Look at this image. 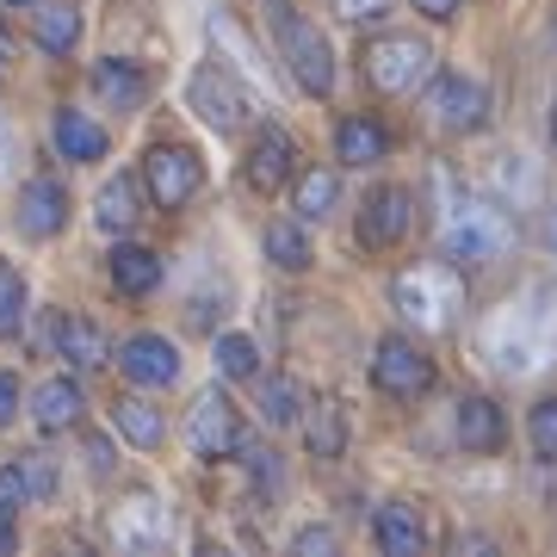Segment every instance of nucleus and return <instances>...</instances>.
Masks as SVG:
<instances>
[{"mask_svg":"<svg viewBox=\"0 0 557 557\" xmlns=\"http://www.w3.org/2000/svg\"><path fill=\"white\" fill-rule=\"evenodd\" d=\"M186 106H193L211 131H223V137L248 124V94L223 75L218 62H199V69H193V81H186Z\"/></svg>","mask_w":557,"mask_h":557,"instance_id":"obj_11","label":"nucleus"},{"mask_svg":"<svg viewBox=\"0 0 557 557\" xmlns=\"http://www.w3.org/2000/svg\"><path fill=\"white\" fill-rule=\"evenodd\" d=\"M20 539H13V527H7V515H0V552H13Z\"/></svg>","mask_w":557,"mask_h":557,"instance_id":"obj_41","label":"nucleus"},{"mask_svg":"<svg viewBox=\"0 0 557 557\" xmlns=\"http://www.w3.org/2000/svg\"><path fill=\"white\" fill-rule=\"evenodd\" d=\"M292 174H298V143H292V131L260 124L255 143H248V161H242V180H248L255 193H278Z\"/></svg>","mask_w":557,"mask_h":557,"instance_id":"obj_12","label":"nucleus"},{"mask_svg":"<svg viewBox=\"0 0 557 557\" xmlns=\"http://www.w3.org/2000/svg\"><path fill=\"white\" fill-rule=\"evenodd\" d=\"M409 7H416L421 20H434V25H446V20H458V7H465V0H409Z\"/></svg>","mask_w":557,"mask_h":557,"instance_id":"obj_37","label":"nucleus"},{"mask_svg":"<svg viewBox=\"0 0 557 557\" xmlns=\"http://www.w3.org/2000/svg\"><path fill=\"white\" fill-rule=\"evenodd\" d=\"M545 242H552V255H557V211H552V223H545Z\"/></svg>","mask_w":557,"mask_h":557,"instance_id":"obj_42","label":"nucleus"},{"mask_svg":"<svg viewBox=\"0 0 557 557\" xmlns=\"http://www.w3.org/2000/svg\"><path fill=\"white\" fill-rule=\"evenodd\" d=\"M87 471H94V478H106V471H112V440H87Z\"/></svg>","mask_w":557,"mask_h":557,"instance_id":"obj_39","label":"nucleus"},{"mask_svg":"<svg viewBox=\"0 0 557 557\" xmlns=\"http://www.w3.org/2000/svg\"><path fill=\"white\" fill-rule=\"evenodd\" d=\"M143 186H149V199H156L161 211H186L205 186V161L193 156L186 143H156V149L143 156Z\"/></svg>","mask_w":557,"mask_h":557,"instance_id":"obj_7","label":"nucleus"},{"mask_svg":"<svg viewBox=\"0 0 557 557\" xmlns=\"http://www.w3.org/2000/svg\"><path fill=\"white\" fill-rule=\"evenodd\" d=\"M25 496H32V478H25L20 458H7V465H0V515H20Z\"/></svg>","mask_w":557,"mask_h":557,"instance_id":"obj_33","label":"nucleus"},{"mask_svg":"<svg viewBox=\"0 0 557 557\" xmlns=\"http://www.w3.org/2000/svg\"><path fill=\"white\" fill-rule=\"evenodd\" d=\"M7 62H13V32L0 25V69H7Z\"/></svg>","mask_w":557,"mask_h":557,"instance_id":"obj_40","label":"nucleus"},{"mask_svg":"<svg viewBox=\"0 0 557 557\" xmlns=\"http://www.w3.org/2000/svg\"><path fill=\"white\" fill-rule=\"evenodd\" d=\"M13 416H20V379H13V372H0V428H7Z\"/></svg>","mask_w":557,"mask_h":557,"instance_id":"obj_38","label":"nucleus"},{"mask_svg":"<svg viewBox=\"0 0 557 557\" xmlns=\"http://www.w3.org/2000/svg\"><path fill=\"white\" fill-rule=\"evenodd\" d=\"M20 465H25V478H32V496H50V490H57V465H44L38 453L20 458Z\"/></svg>","mask_w":557,"mask_h":557,"instance_id":"obj_36","label":"nucleus"},{"mask_svg":"<svg viewBox=\"0 0 557 557\" xmlns=\"http://www.w3.org/2000/svg\"><path fill=\"white\" fill-rule=\"evenodd\" d=\"M372 539H379L384 557H416L428 545V527H421V515L409 502H384L379 515H372Z\"/></svg>","mask_w":557,"mask_h":557,"instance_id":"obj_19","label":"nucleus"},{"mask_svg":"<svg viewBox=\"0 0 557 557\" xmlns=\"http://www.w3.org/2000/svg\"><path fill=\"white\" fill-rule=\"evenodd\" d=\"M372 384H379L384 397L416 403V397H428V391H434V359L421 354L416 341L384 335L379 347H372Z\"/></svg>","mask_w":557,"mask_h":557,"instance_id":"obj_8","label":"nucleus"},{"mask_svg":"<svg viewBox=\"0 0 557 557\" xmlns=\"http://www.w3.org/2000/svg\"><path fill=\"white\" fill-rule=\"evenodd\" d=\"M304 403H310V397H304V384L285 379V372L260 384V421H267V428H298V421H304Z\"/></svg>","mask_w":557,"mask_h":557,"instance_id":"obj_28","label":"nucleus"},{"mask_svg":"<svg viewBox=\"0 0 557 557\" xmlns=\"http://www.w3.org/2000/svg\"><path fill=\"white\" fill-rule=\"evenodd\" d=\"M335 199H341V174L335 168H310V174H298V218L304 223H322V218H335Z\"/></svg>","mask_w":557,"mask_h":557,"instance_id":"obj_29","label":"nucleus"},{"mask_svg":"<svg viewBox=\"0 0 557 557\" xmlns=\"http://www.w3.org/2000/svg\"><path fill=\"white\" fill-rule=\"evenodd\" d=\"M267 260H273L278 273H304V267H310L304 218H273V223H267Z\"/></svg>","mask_w":557,"mask_h":557,"instance_id":"obj_26","label":"nucleus"},{"mask_svg":"<svg viewBox=\"0 0 557 557\" xmlns=\"http://www.w3.org/2000/svg\"><path fill=\"white\" fill-rule=\"evenodd\" d=\"M106 273H112V285H119L124 298H149L161 285V255L143 248V242H119V248L106 255Z\"/></svg>","mask_w":557,"mask_h":557,"instance_id":"obj_17","label":"nucleus"},{"mask_svg":"<svg viewBox=\"0 0 557 557\" xmlns=\"http://www.w3.org/2000/svg\"><path fill=\"white\" fill-rule=\"evenodd\" d=\"M50 341H57V354L75 366V372H100L106 366V335H100V322H87V317H57L50 322Z\"/></svg>","mask_w":557,"mask_h":557,"instance_id":"obj_18","label":"nucleus"},{"mask_svg":"<svg viewBox=\"0 0 557 557\" xmlns=\"http://www.w3.org/2000/svg\"><path fill=\"white\" fill-rule=\"evenodd\" d=\"M143 211H149V205H143V180H137V174H112V180L100 186V199H94V223H100L106 236L137 230Z\"/></svg>","mask_w":557,"mask_h":557,"instance_id":"obj_16","label":"nucleus"},{"mask_svg":"<svg viewBox=\"0 0 557 557\" xmlns=\"http://www.w3.org/2000/svg\"><path fill=\"white\" fill-rule=\"evenodd\" d=\"M335 7V20H347V25H379L397 0H329Z\"/></svg>","mask_w":557,"mask_h":557,"instance_id":"obj_34","label":"nucleus"},{"mask_svg":"<svg viewBox=\"0 0 557 557\" xmlns=\"http://www.w3.org/2000/svg\"><path fill=\"white\" fill-rule=\"evenodd\" d=\"M304 453L310 458H341L347 453V409L335 397H317L304 409Z\"/></svg>","mask_w":557,"mask_h":557,"instance_id":"obj_22","label":"nucleus"},{"mask_svg":"<svg viewBox=\"0 0 557 557\" xmlns=\"http://www.w3.org/2000/svg\"><path fill=\"white\" fill-rule=\"evenodd\" d=\"M186 440H193V453L205 458V465H223V458L242 453V416L230 409V397L223 391H199L193 397V409H186Z\"/></svg>","mask_w":557,"mask_h":557,"instance_id":"obj_9","label":"nucleus"},{"mask_svg":"<svg viewBox=\"0 0 557 557\" xmlns=\"http://www.w3.org/2000/svg\"><path fill=\"white\" fill-rule=\"evenodd\" d=\"M81 409H87V397H81L75 379H44L38 391H32V421H38L44 434H62V428H75Z\"/></svg>","mask_w":557,"mask_h":557,"instance_id":"obj_21","label":"nucleus"},{"mask_svg":"<svg viewBox=\"0 0 557 557\" xmlns=\"http://www.w3.org/2000/svg\"><path fill=\"white\" fill-rule=\"evenodd\" d=\"M112 416H119V434L131 440V446H143V453H156L161 440H168V416H161L156 403H143V397H124L119 409H112Z\"/></svg>","mask_w":557,"mask_h":557,"instance_id":"obj_27","label":"nucleus"},{"mask_svg":"<svg viewBox=\"0 0 557 557\" xmlns=\"http://www.w3.org/2000/svg\"><path fill=\"white\" fill-rule=\"evenodd\" d=\"M341 539H335V527H298V539H292V552H335Z\"/></svg>","mask_w":557,"mask_h":557,"instance_id":"obj_35","label":"nucleus"},{"mask_svg":"<svg viewBox=\"0 0 557 557\" xmlns=\"http://www.w3.org/2000/svg\"><path fill=\"white\" fill-rule=\"evenodd\" d=\"M32 38L50 50V57H69L81 44V13L69 7V0H44L38 13H32Z\"/></svg>","mask_w":557,"mask_h":557,"instance_id":"obj_25","label":"nucleus"},{"mask_svg":"<svg viewBox=\"0 0 557 557\" xmlns=\"http://www.w3.org/2000/svg\"><path fill=\"white\" fill-rule=\"evenodd\" d=\"M409 230H416V193L409 186H372L359 205V242L372 255H391L397 242H409Z\"/></svg>","mask_w":557,"mask_h":557,"instance_id":"obj_10","label":"nucleus"},{"mask_svg":"<svg viewBox=\"0 0 557 557\" xmlns=\"http://www.w3.org/2000/svg\"><path fill=\"white\" fill-rule=\"evenodd\" d=\"M552 143H557V106H552Z\"/></svg>","mask_w":557,"mask_h":557,"instance_id":"obj_44","label":"nucleus"},{"mask_svg":"<svg viewBox=\"0 0 557 557\" xmlns=\"http://www.w3.org/2000/svg\"><path fill=\"white\" fill-rule=\"evenodd\" d=\"M428 124L446 137H471L490 124V87L471 75H428V100H421Z\"/></svg>","mask_w":557,"mask_h":557,"instance_id":"obj_6","label":"nucleus"},{"mask_svg":"<svg viewBox=\"0 0 557 557\" xmlns=\"http://www.w3.org/2000/svg\"><path fill=\"white\" fill-rule=\"evenodd\" d=\"M119 372L143 391H168L180 379V347L168 335H131L119 347Z\"/></svg>","mask_w":557,"mask_h":557,"instance_id":"obj_13","label":"nucleus"},{"mask_svg":"<svg viewBox=\"0 0 557 557\" xmlns=\"http://www.w3.org/2000/svg\"><path fill=\"white\" fill-rule=\"evenodd\" d=\"M0 7H38V0H0Z\"/></svg>","mask_w":557,"mask_h":557,"instance_id":"obj_43","label":"nucleus"},{"mask_svg":"<svg viewBox=\"0 0 557 557\" xmlns=\"http://www.w3.org/2000/svg\"><path fill=\"white\" fill-rule=\"evenodd\" d=\"M218 372L223 379H260V347L248 335H218Z\"/></svg>","mask_w":557,"mask_h":557,"instance_id":"obj_30","label":"nucleus"},{"mask_svg":"<svg viewBox=\"0 0 557 557\" xmlns=\"http://www.w3.org/2000/svg\"><path fill=\"white\" fill-rule=\"evenodd\" d=\"M515 248V218L496 199H453L440 218V255L453 267H490Z\"/></svg>","mask_w":557,"mask_h":557,"instance_id":"obj_1","label":"nucleus"},{"mask_svg":"<svg viewBox=\"0 0 557 557\" xmlns=\"http://www.w3.org/2000/svg\"><path fill=\"white\" fill-rule=\"evenodd\" d=\"M273 32H278V57H285L292 81L310 100H329L335 94V50H329V38L310 20H298L285 0H273Z\"/></svg>","mask_w":557,"mask_h":557,"instance_id":"obj_4","label":"nucleus"},{"mask_svg":"<svg viewBox=\"0 0 557 557\" xmlns=\"http://www.w3.org/2000/svg\"><path fill=\"white\" fill-rule=\"evenodd\" d=\"M20 230L32 242H50V236L69 230V186H62V180H50V174L25 180L20 186Z\"/></svg>","mask_w":557,"mask_h":557,"instance_id":"obj_14","label":"nucleus"},{"mask_svg":"<svg viewBox=\"0 0 557 557\" xmlns=\"http://www.w3.org/2000/svg\"><path fill=\"white\" fill-rule=\"evenodd\" d=\"M391 298H397L403 322H416V329L440 335V329H453L458 310H465V278H458L453 260H421V267L397 273Z\"/></svg>","mask_w":557,"mask_h":557,"instance_id":"obj_3","label":"nucleus"},{"mask_svg":"<svg viewBox=\"0 0 557 557\" xmlns=\"http://www.w3.org/2000/svg\"><path fill=\"white\" fill-rule=\"evenodd\" d=\"M335 156L347 168H372V161L391 156V131L379 119H341L335 124Z\"/></svg>","mask_w":557,"mask_h":557,"instance_id":"obj_24","label":"nucleus"},{"mask_svg":"<svg viewBox=\"0 0 557 557\" xmlns=\"http://www.w3.org/2000/svg\"><path fill=\"white\" fill-rule=\"evenodd\" d=\"M359 62H366V81H372L379 94H391V100L428 87V75H434V50H428V38H416V32H384V38H372L359 50Z\"/></svg>","mask_w":557,"mask_h":557,"instance_id":"obj_5","label":"nucleus"},{"mask_svg":"<svg viewBox=\"0 0 557 557\" xmlns=\"http://www.w3.org/2000/svg\"><path fill=\"white\" fill-rule=\"evenodd\" d=\"M552 44H557V25H552Z\"/></svg>","mask_w":557,"mask_h":557,"instance_id":"obj_45","label":"nucleus"},{"mask_svg":"<svg viewBox=\"0 0 557 557\" xmlns=\"http://www.w3.org/2000/svg\"><path fill=\"white\" fill-rule=\"evenodd\" d=\"M50 137H57V156H62V161H106V131H100V119H87V112H75V106H62V112H57Z\"/></svg>","mask_w":557,"mask_h":557,"instance_id":"obj_23","label":"nucleus"},{"mask_svg":"<svg viewBox=\"0 0 557 557\" xmlns=\"http://www.w3.org/2000/svg\"><path fill=\"white\" fill-rule=\"evenodd\" d=\"M527 440H533V453L545 458V465H557V397L527 409Z\"/></svg>","mask_w":557,"mask_h":557,"instance_id":"obj_32","label":"nucleus"},{"mask_svg":"<svg viewBox=\"0 0 557 557\" xmlns=\"http://www.w3.org/2000/svg\"><path fill=\"white\" fill-rule=\"evenodd\" d=\"M25 329V278L13 267H0V341H13Z\"/></svg>","mask_w":557,"mask_h":557,"instance_id":"obj_31","label":"nucleus"},{"mask_svg":"<svg viewBox=\"0 0 557 557\" xmlns=\"http://www.w3.org/2000/svg\"><path fill=\"white\" fill-rule=\"evenodd\" d=\"M545 322H557V298L552 292H520L508 310H502L496 322H490V354H496V366L502 372H533V366H552V354H557V341H539V329Z\"/></svg>","mask_w":557,"mask_h":557,"instance_id":"obj_2","label":"nucleus"},{"mask_svg":"<svg viewBox=\"0 0 557 557\" xmlns=\"http://www.w3.org/2000/svg\"><path fill=\"white\" fill-rule=\"evenodd\" d=\"M453 428L465 453H502V440H508V421H502V409L490 397H465Z\"/></svg>","mask_w":557,"mask_h":557,"instance_id":"obj_20","label":"nucleus"},{"mask_svg":"<svg viewBox=\"0 0 557 557\" xmlns=\"http://www.w3.org/2000/svg\"><path fill=\"white\" fill-rule=\"evenodd\" d=\"M94 94H100V106H112V112H137L143 100H149V69H137V62H119L106 57L94 62Z\"/></svg>","mask_w":557,"mask_h":557,"instance_id":"obj_15","label":"nucleus"}]
</instances>
